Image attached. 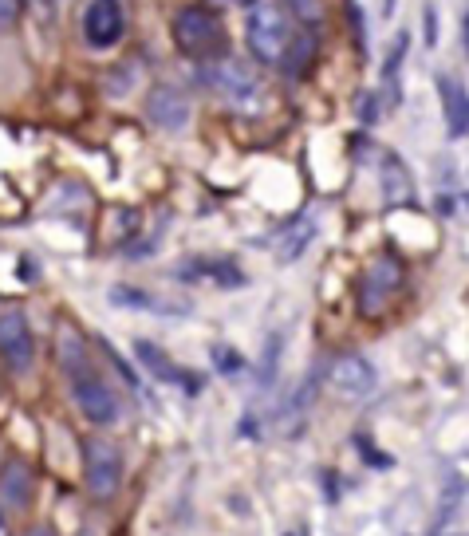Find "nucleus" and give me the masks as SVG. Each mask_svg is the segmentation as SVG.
Masks as SVG:
<instances>
[{"label":"nucleus","mask_w":469,"mask_h":536,"mask_svg":"<svg viewBox=\"0 0 469 536\" xmlns=\"http://www.w3.org/2000/svg\"><path fill=\"white\" fill-rule=\"evenodd\" d=\"M107 300H111L115 308H131V312H154V316H170V308H162V300H154L150 292H142V288H131V284H115V288L107 292Z\"/></svg>","instance_id":"16"},{"label":"nucleus","mask_w":469,"mask_h":536,"mask_svg":"<svg viewBox=\"0 0 469 536\" xmlns=\"http://www.w3.org/2000/svg\"><path fill=\"white\" fill-rule=\"evenodd\" d=\"M174 44H178L182 56L209 64V60L225 56V28H221V20L209 8L190 4V8H182L174 16Z\"/></svg>","instance_id":"3"},{"label":"nucleus","mask_w":469,"mask_h":536,"mask_svg":"<svg viewBox=\"0 0 469 536\" xmlns=\"http://www.w3.org/2000/svg\"><path fill=\"white\" fill-rule=\"evenodd\" d=\"M36 501V477L24 462H4L0 466V505H8L12 513L32 509Z\"/></svg>","instance_id":"12"},{"label":"nucleus","mask_w":469,"mask_h":536,"mask_svg":"<svg viewBox=\"0 0 469 536\" xmlns=\"http://www.w3.org/2000/svg\"><path fill=\"white\" fill-rule=\"evenodd\" d=\"M462 40H466V52H469V12H466V20H462Z\"/></svg>","instance_id":"28"},{"label":"nucleus","mask_w":469,"mask_h":536,"mask_svg":"<svg viewBox=\"0 0 469 536\" xmlns=\"http://www.w3.org/2000/svg\"><path fill=\"white\" fill-rule=\"evenodd\" d=\"M410 178H406V170H402L399 158H383V194H387V201L391 205H399V201L410 198Z\"/></svg>","instance_id":"17"},{"label":"nucleus","mask_w":469,"mask_h":536,"mask_svg":"<svg viewBox=\"0 0 469 536\" xmlns=\"http://www.w3.org/2000/svg\"><path fill=\"white\" fill-rule=\"evenodd\" d=\"M375 383H379L375 367H371L367 359H359V355H339L332 367H328V387L347 402L367 399V395L375 391Z\"/></svg>","instance_id":"11"},{"label":"nucleus","mask_w":469,"mask_h":536,"mask_svg":"<svg viewBox=\"0 0 469 536\" xmlns=\"http://www.w3.org/2000/svg\"><path fill=\"white\" fill-rule=\"evenodd\" d=\"M134 359H138V367H146L158 383H186V375H182V367L154 343V339H134ZM190 387V383H186ZM194 391V387H190Z\"/></svg>","instance_id":"14"},{"label":"nucleus","mask_w":469,"mask_h":536,"mask_svg":"<svg viewBox=\"0 0 469 536\" xmlns=\"http://www.w3.org/2000/svg\"><path fill=\"white\" fill-rule=\"evenodd\" d=\"M146 119H150L158 131L182 134V131H190V123H194V103H190V95H186L182 87L158 83V87H150V95H146Z\"/></svg>","instance_id":"8"},{"label":"nucleus","mask_w":469,"mask_h":536,"mask_svg":"<svg viewBox=\"0 0 469 536\" xmlns=\"http://www.w3.org/2000/svg\"><path fill=\"white\" fill-rule=\"evenodd\" d=\"M20 16V0H0V32H8Z\"/></svg>","instance_id":"26"},{"label":"nucleus","mask_w":469,"mask_h":536,"mask_svg":"<svg viewBox=\"0 0 469 536\" xmlns=\"http://www.w3.org/2000/svg\"><path fill=\"white\" fill-rule=\"evenodd\" d=\"M300 24H308V20H300L292 4H284V0H257L249 20H245V44H249L253 60L280 67L288 44L300 32Z\"/></svg>","instance_id":"1"},{"label":"nucleus","mask_w":469,"mask_h":536,"mask_svg":"<svg viewBox=\"0 0 469 536\" xmlns=\"http://www.w3.org/2000/svg\"><path fill=\"white\" fill-rule=\"evenodd\" d=\"M438 99H442V115H446V131H450V138H466L469 134L466 83L454 79V75H438Z\"/></svg>","instance_id":"13"},{"label":"nucleus","mask_w":469,"mask_h":536,"mask_svg":"<svg viewBox=\"0 0 469 536\" xmlns=\"http://www.w3.org/2000/svg\"><path fill=\"white\" fill-rule=\"evenodd\" d=\"M103 351H107V359H111V367H115V371H119V375H123V379H127V383H131L134 391H138V375H134L131 367H127V363H123V355H119V351H115V347H111V343H103Z\"/></svg>","instance_id":"22"},{"label":"nucleus","mask_w":469,"mask_h":536,"mask_svg":"<svg viewBox=\"0 0 469 536\" xmlns=\"http://www.w3.org/2000/svg\"><path fill=\"white\" fill-rule=\"evenodd\" d=\"M347 12H351V32H355V44H359V60L367 56V32H363V12L355 8V4H347Z\"/></svg>","instance_id":"21"},{"label":"nucleus","mask_w":469,"mask_h":536,"mask_svg":"<svg viewBox=\"0 0 469 536\" xmlns=\"http://www.w3.org/2000/svg\"><path fill=\"white\" fill-rule=\"evenodd\" d=\"M288 4L296 8V16H300V20L320 24V0H288Z\"/></svg>","instance_id":"25"},{"label":"nucleus","mask_w":469,"mask_h":536,"mask_svg":"<svg viewBox=\"0 0 469 536\" xmlns=\"http://www.w3.org/2000/svg\"><path fill=\"white\" fill-rule=\"evenodd\" d=\"M355 107H359V119H363V123H367V127H371V123H375V119H379V103H375V95H371V91H363V95H359V103H355Z\"/></svg>","instance_id":"24"},{"label":"nucleus","mask_w":469,"mask_h":536,"mask_svg":"<svg viewBox=\"0 0 469 536\" xmlns=\"http://www.w3.org/2000/svg\"><path fill=\"white\" fill-rule=\"evenodd\" d=\"M229 4H245V8H253V4H257V0H229Z\"/></svg>","instance_id":"30"},{"label":"nucleus","mask_w":469,"mask_h":536,"mask_svg":"<svg viewBox=\"0 0 469 536\" xmlns=\"http://www.w3.org/2000/svg\"><path fill=\"white\" fill-rule=\"evenodd\" d=\"M402 288V265L391 257V253H383V257H375L367 272L359 276V312L363 316H383L387 312V304H391V296Z\"/></svg>","instance_id":"7"},{"label":"nucleus","mask_w":469,"mask_h":536,"mask_svg":"<svg viewBox=\"0 0 469 536\" xmlns=\"http://www.w3.org/2000/svg\"><path fill=\"white\" fill-rule=\"evenodd\" d=\"M67 379H71V399H75L79 414H83L91 426H111V422H119L123 406H119L115 391L103 383V375H99L91 363L79 367V371H71Z\"/></svg>","instance_id":"4"},{"label":"nucleus","mask_w":469,"mask_h":536,"mask_svg":"<svg viewBox=\"0 0 469 536\" xmlns=\"http://www.w3.org/2000/svg\"><path fill=\"white\" fill-rule=\"evenodd\" d=\"M0 533H8V525H4V513H0Z\"/></svg>","instance_id":"31"},{"label":"nucleus","mask_w":469,"mask_h":536,"mask_svg":"<svg viewBox=\"0 0 469 536\" xmlns=\"http://www.w3.org/2000/svg\"><path fill=\"white\" fill-rule=\"evenodd\" d=\"M79 32H83V44L91 52L119 48L123 36H127V8H123V0H87V8L79 16Z\"/></svg>","instance_id":"5"},{"label":"nucleus","mask_w":469,"mask_h":536,"mask_svg":"<svg viewBox=\"0 0 469 536\" xmlns=\"http://www.w3.org/2000/svg\"><path fill=\"white\" fill-rule=\"evenodd\" d=\"M355 446H359V450H363V454H367V458H371V466H375V469H387V466H395V458H391V454H379V450H375V446H371V442H367V438H355Z\"/></svg>","instance_id":"23"},{"label":"nucleus","mask_w":469,"mask_h":536,"mask_svg":"<svg viewBox=\"0 0 469 536\" xmlns=\"http://www.w3.org/2000/svg\"><path fill=\"white\" fill-rule=\"evenodd\" d=\"M174 280L182 284H213V288H245L249 276L225 257H186L174 265Z\"/></svg>","instance_id":"10"},{"label":"nucleus","mask_w":469,"mask_h":536,"mask_svg":"<svg viewBox=\"0 0 469 536\" xmlns=\"http://www.w3.org/2000/svg\"><path fill=\"white\" fill-rule=\"evenodd\" d=\"M83 477H87V493L95 501H111L123 489V454H119V446H111L103 438H87L83 442Z\"/></svg>","instance_id":"6"},{"label":"nucleus","mask_w":469,"mask_h":536,"mask_svg":"<svg viewBox=\"0 0 469 536\" xmlns=\"http://www.w3.org/2000/svg\"><path fill=\"white\" fill-rule=\"evenodd\" d=\"M0 359L16 375H28L36 363V335L28 328L24 312H16V308L0 312Z\"/></svg>","instance_id":"9"},{"label":"nucleus","mask_w":469,"mask_h":536,"mask_svg":"<svg viewBox=\"0 0 469 536\" xmlns=\"http://www.w3.org/2000/svg\"><path fill=\"white\" fill-rule=\"evenodd\" d=\"M198 79L213 95H221L233 111H257L261 99H265V79H261V71L253 64H245V60H233V56H221V60L201 64Z\"/></svg>","instance_id":"2"},{"label":"nucleus","mask_w":469,"mask_h":536,"mask_svg":"<svg viewBox=\"0 0 469 536\" xmlns=\"http://www.w3.org/2000/svg\"><path fill=\"white\" fill-rule=\"evenodd\" d=\"M434 36H438V24H434V8H426V40L434 44Z\"/></svg>","instance_id":"27"},{"label":"nucleus","mask_w":469,"mask_h":536,"mask_svg":"<svg viewBox=\"0 0 469 536\" xmlns=\"http://www.w3.org/2000/svg\"><path fill=\"white\" fill-rule=\"evenodd\" d=\"M209 355H213V367H217L221 375H241V371H245V355H241V351H233L229 343H213V351H209Z\"/></svg>","instance_id":"19"},{"label":"nucleus","mask_w":469,"mask_h":536,"mask_svg":"<svg viewBox=\"0 0 469 536\" xmlns=\"http://www.w3.org/2000/svg\"><path fill=\"white\" fill-rule=\"evenodd\" d=\"M312 64H316V24H300L296 40L288 44V52L280 60V71L292 75V79H300V75H308Z\"/></svg>","instance_id":"15"},{"label":"nucleus","mask_w":469,"mask_h":536,"mask_svg":"<svg viewBox=\"0 0 469 536\" xmlns=\"http://www.w3.org/2000/svg\"><path fill=\"white\" fill-rule=\"evenodd\" d=\"M395 4H399V0H383V12L391 16V12H395Z\"/></svg>","instance_id":"29"},{"label":"nucleus","mask_w":469,"mask_h":536,"mask_svg":"<svg viewBox=\"0 0 469 536\" xmlns=\"http://www.w3.org/2000/svg\"><path fill=\"white\" fill-rule=\"evenodd\" d=\"M406 48H410V32H399V36H395V48H391V56L383 60V79H395V75H399L402 60H406Z\"/></svg>","instance_id":"20"},{"label":"nucleus","mask_w":469,"mask_h":536,"mask_svg":"<svg viewBox=\"0 0 469 536\" xmlns=\"http://www.w3.org/2000/svg\"><path fill=\"white\" fill-rule=\"evenodd\" d=\"M312 237H316V229H312V225H300V233H288V237H284V245L276 249V261H280V265H292V261L308 249Z\"/></svg>","instance_id":"18"}]
</instances>
